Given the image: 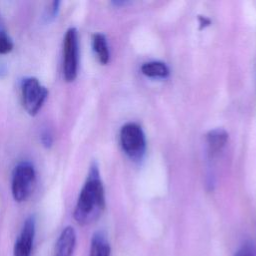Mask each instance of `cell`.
<instances>
[{"label": "cell", "instance_id": "1", "mask_svg": "<svg viewBox=\"0 0 256 256\" xmlns=\"http://www.w3.org/2000/svg\"><path fill=\"white\" fill-rule=\"evenodd\" d=\"M105 208L104 187L96 163L90 166L86 181L79 193L73 217L80 225H88L96 221Z\"/></svg>", "mask_w": 256, "mask_h": 256}, {"label": "cell", "instance_id": "2", "mask_svg": "<svg viewBox=\"0 0 256 256\" xmlns=\"http://www.w3.org/2000/svg\"><path fill=\"white\" fill-rule=\"evenodd\" d=\"M36 182V171L32 163L28 161L19 162L13 170L11 179V192L15 201H26L34 188Z\"/></svg>", "mask_w": 256, "mask_h": 256}, {"label": "cell", "instance_id": "3", "mask_svg": "<svg viewBox=\"0 0 256 256\" xmlns=\"http://www.w3.org/2000/svg\"><path fill=\"white\" fill-rule=\"evenodd\" d=\"M78 63V32L75 27H70L66 30L63 39V76L66 82H72L76 79Z\"/></svg>", "mask_w": 256, "mask_h": 256}, {"label": "cell", "instance_id": "4", "mask_svg": "<svg viewBox=\"0 0 256 256\" xmlns=\"http://www.w3.org/2000/svg\"><path fill=\"white\" fill-rule=\"evenodd\" d=\"M22 104L24 109L31 116L36 115L43 106L48 90L35 77H26L21 84Z\"/></svg>", "mask_w": 256, "mask_h": 256}, {"label": "cell", "instance_id": "5", "mask_svg": "<svg viewBox=\"0 0 256 256\" xmlns=\"http://www.w3.org/2000/svg\"><path fill=\"white\" fill-rule=\"evenodd\" d=\"M120 143L124 152L133 160L142 158L146 141L141 127L136 123H127L120 130Z\"/></svg>", "mask_w": 256, "mask_h": 256}, {"label": "cell", "instance_id": "6", "mask_svg": "<svg viewBox=\"0 0 256 256\" xmlns=\"http://www.w3.org/2000/svg\"><path fill=\"white\" fill-rule=\"evenodd\" d=\"M36 231V222L33 216H29L23 224L19 236L14 245L13 256H30Z\"/></svg>", "mask_w": 256, "mask_h": 256}, {"label": "cell", "instance_id": "7", "mask_svg": "<svg viewBox=\"0 0 256 256\" xmlns=\"http://www.w3.org/2000/svg\"><path fill=\"white\" fill-rule=\"evenodd\" d=\"M76 240L77 237L74 228L72 226L65 227L56 241L54 256H72L75 250Z\"/></svg>", "mask_w": 256, "mask_h": 256}, {"label": "cell", "instance_id": "8", "mask_svg": "<svg viewBox=\"0 0 256 256\" xmlns=\"http://www.w3.org/2000/svg\"><path fill=\"white\" fill-rule=\"evenodd\" d=\"M228 139V134L221 128L213 129L206 135V141L208 145L209 153L213 156L217 154L225 146Z\"/></svg>", "mask_w": 256, "mask_h": 256}, {"label": "cell", "instance_id": "9", "mask_svg": "<svg viewBox=\"0 0 256 256\" xmlns=\"http://www.w3.org/2000/svg\"><path fill=\"white\" fill-rule=\"evenodd\" d=\"M111 248L103 232H95L91 238L89 256H110Z\"/></svg>", "mask_w": 256, "mask_h": 256}, {"label": "cell", "instance_id": "10", "mask_svg": "<svg viewBox=\"0 0 256 256\" xmlns=\"http://www.w3.org/2000/svg\"><path fill=\"white\" fill-rule=\"evenodd\" d=\"M92 48L96 54L98 60L102 64H107L110 58V52L107 44V40L104 34L95 33L92 36Z\"/></svg>", "mask_w": 256, "mask_h": 256}, {"label": "cell", "instance_id": "11", "mask_svg": "<svg viewBox=\"0 0 256 256\" xmlns=\"http://www.w3.org/2000/svg\"><path fill=\"white\" fill-rule=\"evenodd\" d=\"M141 71L144 75L153 78H165L169 75V69L167 65L159 61H151L144 63L141 67Z\"/></svg>", "mask_w": 256, "mask_h": 256}, {"label": "cell", "instance_id": "12", "mask_svg": "<svg viewBox=\"0 0 256 256\" xmlns=\"http://www.w3.org/2000/svg\"><path fill=\"white\" fill-rule=\"evenodd\" d=\"M14 47L12 39L5 30H0V54L9 53Z\"/></svg>", "mask_w": 256, "mask_h": 256}, {"label": "cell", "instance_id": "13", "mask_svg": "<svg viewBox=\"0 0 256 256\" xmlns=\"http://www.w3.org/2000/svg\"><path fill=\"white\" fill-rule=\"evenodd\" d=\"M234 256H256V246L253 242L247 241L243 243L235 252Z\"/></svg>", "mask_w": 256, "mask_h": 256}, {"label": "cell", "instance_id": "14", "mask_svg": "<svg viewBox=\"0 0 256 256\" xmlns=\"http://www.w3.org/2000/svg\"><path fill=\"white\" fill-rule=\"evenodd\" d=\"M40 141L45 148H50L53 144V134L50 129L45 128L40 133Z\"/></svg>", "mask_w": 256, "mask_h": 256}, {"label": "cell", "instance_id": "15", "mask_svg": "<svg viewBox=\"0 0 256 256\" xmlns=\"http://www.w3.org/2000/svg\"><path fill=\"white\" fill-rule=\"evenodd\" d=\"M59 5H60V2L59 1H53L51 3V7L49 8V11L47 13V17L48 19L50 18H55L57 13H58V10H59Z\"/></svg>", "mask_w": 256, "mask_h": 256}]
</instances>
